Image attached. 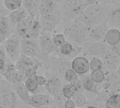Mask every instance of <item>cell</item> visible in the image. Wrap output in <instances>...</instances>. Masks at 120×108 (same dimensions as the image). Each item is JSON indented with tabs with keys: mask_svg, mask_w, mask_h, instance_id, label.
I'll return each mask as SVG.
<instances>
[{
	"mask_svg": "<svg viewBox=\"0 0 120 108\" xmlns=\"http://www.w3.org/2000/svg\"><path fill=\"white\" fill-rule=\"evenodd\" d=\"M110 7L109 5L96 2L86 6L84 12L78 17L88 28L89 30L94 25L107 21Z\"/></svg>",
	"mask_w": 120,
	"mask_h": 108,
	"instance_id": "cell-1",
	"label": "cell"
},
{
	"mask_svg": "<svg viewBox=\"0 0 120 108\" xmlns=\"http://www.w3.org/2000/svg\"><path fill=\"white\" fill-rule=\"evenodd\" d=\"M88 33L89 28L77 18L67 24L64 35L69 41L81 46L88 38Z\"/></svg>",
	"mask_w": 120,
	"mask_h": 108,
	"instance_id": "cell-2",
	"label": "cell"
},
{
	"mask_svg": "<svg viewBox=\"0 0 120 108\" xmlns=\"http://www.w3.org/2000/svg\"><path fill=\"white\" fill-rule=\"evenodd\" d=\"M86 6V0H64L59 6L61 20L68 24L77 18Z\"/></svg>",
	"mask_w": 120,
	"mask_h": 108,
	"instance_id": "cell-3",
	"label": "cell"
},
{
	"mask_svg": "<svg viewBox=\"0 0 120 108\" xmlns=\"http://www.w3.org/2000/svg\"><path fill=\"white\" fill-rule=\"evenodd\" d=\"M18 98L13 85L7 81L0 80V108H17Z\"/></svg>",
	"mask_w": 120,
	"mask_h": 108,
	"instance_id": "cell-4",
	"label": "cell"
},
{
	"mask_svg": "<svg viewBox=\"0 0 120 108\" xmlns=\"http://www.w3.org/2000/svg\"><path fill=\"white\" fill-rule=\"evenodd\" d=\"M20 54L32 58H37L40 61L48 62L49 57H44L39 48L38 40L21 39L20 40Z\"/></svg>",
	"mask_w": 120,
	"mask_h": 108,
	"instance_id": "cell-5",
	"label": "cell"
},
{
	"mask_svg": "<svg viewBox=\"0 0 120 108\" xmlns=\"http://www.w3.org/2000/svg\"><path fill=\"white\" fill-rule=\"evenodd\" d=\"M20 39L12 34L3 43V46L9 61L13 64L16 62L20 55Z\"/></svg>",
	"mask_w": 120,
	"mask_h": 108,
	"instance_id": "cell-6",
	"label": "cell"
},
{
	"mask_svg": "<svg viewBox=\"0 0 120 108\" xmlns=\"http://www.w3.org/2000/svg\"><path fill=\"white\" fill-rule=\"evenodd\" d=\"M61 21L60 9L52 14L39 16L41 32H48L51 33L60 23Z\"/></svg>",
	"mask_w": 120,
	"mask_h": 108,
	"instance_id": "cell-7",
	"label": "cell"
},
{
	"mask_svg": "<svg viewBox=\"0 0 120 108\" xmlns=\"http://www.w3.org/2000/svg\"><path fill=\"white\" fill-rule=\"evenodd\" d=\"M1 76H4L5 79L12 85L23 83L26 80L25 74L18 71L15 68V64L11 62L9 59L6 63L5 71Z\"/></svg>",
	"mask_w": 120,
	"mask_h": 108,
	"instance_id": "cell-8",
	"label": "cell"
},
{
	"mask_svg": "<svg viewBox=\"0 0 120 108\" xmlns=\"http://www.w3.org/2000/svg\"><path fill=\"white\" fill-rule=\"evenodd\" d=\"M48 62L49 63L50 70L53 73V74L58 76V77L62 76H64L65 71L68 69H72V62L63 58L51 57L49 59Z\"/></svg>",
	"mask_w": 120,
	"mask_h": 108,
	"instance_id": "cell-9",
	"label": "cell"
},
{
	"mask_svg": "<svg viewBox=\"0 0 120 108\" xmlns=\"http://www.w3.org/2000/svg\"><path fill=\"white\" fill-rule=\"evenodd\" d=\"M38 42L40 50L42 54L46 57H49V55L51 53L56 52L58 49L53 44L52 33H51L41 32L38 39Z\"/></svg>",
	"mask_w": 120,
	"mask_h": 108,
	"instance_id": "cell-10",
	"label": "cell"
},
{
	"mask_svg": "<svg viewBox=\"0 0 120 108\" xmlns=\"http://www.w3.org/2000/svg\"><path fill=\"white\" fill-rule=\"evenodd\" d=\"M109 30V25L108 22H104L89 28L88 33V37L92 42H103Z\"/></svg>",
	"mask_w": 120,
	"mask_h": 108,
	"instance_id": "cell-11",
	"label": "cell"
},
{
	"mask_svg": "<svg viewBox=\"0 0 120 108\" xmlns=\"http://www.w3.org/2000/svg\"><path fill=\"white\" fill-rule=\"evenodd\" d=\"M34 108H45L54 105L53 99L49 94H34L30 96L29 105Z\"/></svg>",
	"mask_w": 120,
	"mask_h": 108,
	"instance_id": "cell-12",
	"label": "cell"
},
{
	"mask_svg": "<svg viewBox=\"0 0 120 108\" xmlns=\"http://www.w3.org/2000/svg\"><path fill=\"white\" fill-rule=\"evenodd\" d=\"M45 88L48 91L49 95L52 96L53 97L62 93L63 83L60 77L55 74L50 75L46 79Z\"/></svg>",
	"mask_w": 120,
	"mask_h": 108,
	"instance_id": "cell-13",
	"label": "cell"
},
{
	"mask_svg": "<svg viewBox=\"0 0 120 108\" xmlns=\"http://www.w3.org/2000/svg\"><path fill=\"white\" fill-rule=\"evenodd\" d=\"M34 20V18L29 16L27 18H25V20L20 21L13 28V34L15 35L20 40L21 39H27L28 33H29L30 28Z\"/></svg>",
	"mask_w": 120,
	"mask_h": 108,
	"instance_id": "cell-14",
	"label": "cell"
},
{
	"mask_svg": "<svg viewBox=\"0 0 120 108\" xmlns=\"http://www.w3.org/2000/svg\"><path fill=\"white\" fill-rule=\"evenodd\" d=\"M15 65L18 71L24 74L27 69L34 65H42V64L41 62L37 58H32L20 54L18 59L15 63Z\"/></svg>",
	"mask_w": 120,
	"mask_h": 108,
	"instance_id": "cell-15",
	"label": "cell"
},
{
	"mask_svg": "<svg viewBox=\"0 0 120 108\" xmlns=\"http://www.w3.org/2000/svg\"><path fill=\"white\" fill-rule=\"evenodd\" d=\"M110 50L108 44L105 42H92L87 47V54L93 57L103 58Z\"/></svg>",
	"mask_w": 120,
	"mask_h": 108,
	"instance_id": "cell-16",
	"label": "cell"
},
{
	"mask_svg": "<svg viewBox=\"0 0 120 108\" xmlns=\"http://www.w3.org/2000/svg\"><path fill=\"white\" fill-rule=\"evenodd\" d=\"M72 69H73L78 75L86 74L89 69L90 65L89 60L84 57H77L75 58L72 62Z\"/></svg>",
	"mask_w": 120,
	"mask_h": 108,
	"instance_id": "cell-17",
	"label": "cell"
},
{
	"mask_svg": "<svg viewBox=\"0 0 120 108\" xmlns=\"http://www.w3.org/2000/svg\"><path fill=\"white\" fill-rule=\"evenodd\" d=\"M104 63L103 65L111 72H115L118 70L120 64V58L111 50H110L105 57L103 58Z\"/></svg>",
	"mask_w": 120,
	"mask_h": 108,
	"instance_id": "cell-18",
	"label": "cell"
},
{
	"mask_svg": "<svg viewBox=\"0 0 120 108\" xmlns=\"http://www.w3.org/2000/svg\"><path fill=\"white\" fill-rule=\"evenodd\" d=\"M59 10L58 4L52 0H40L39 6V16L52 14Z\"/></svg>",
	"mask_w": 120,
	"mask_h": 108,
	"instance_id": "cell-19",
	"label": "cell"
},
{
	"mask_svg": "<svg viewBox=\"0 0 120 108\" xmlns=\"http://www.w3.org/2000/svg\"><path fill=\"white\" fill-rule=\"evenodd\" d=\"M13 34V28L7 16L0 17V44H2Z\"/></svg>",
	"mask_w": 120,
	"mask_h": 108,
	"instance_id": "cell-20",
	"label": "cell"
},
{
	"mask_svg": "<svg viewBox=\"0 0 120 108\" xmlns=\"http://www.w3.org/2000/svg\"><path fill=\"white\" fill-rule=\"evenodd\" d=\"M8 21L10 22V24L11 25V28H15V26L19 23L20 21L25 20V18H27V17H29V15L27 13V12L22 7L21 8L11 11L8 15L7 16Z\"/></svg>",
	"mask_w": 120,
	"mask_h": 108,
	"instance_id": "cell-21",
	"label": "cell"
},
{
	"mask_svg": "<svg viewBox=\"0 0 120 108\" xmlns=\"http://www.w3.org/2000/svg\"><path fill=\"white\" fill-rule=\"evenodd\" d=\"M40 0H22V8L27 12L29 16L32 18L39 17V6Z\"/></svg>",
	"mask_w": 120,
	"mask_h": 108,
	"instance_id": "cell-22",
	"label": "cell"
},
{
	"mask_svg": "<svg viewBox=\"0 0 120 108\" xmlns=\"http://www.w3.org/2000/svg\"><path fill=\"white\" fill-rule=\"evenodd\" d=\"M13 87L18 98L24 103L29 105L30 100V95L24 83H20L15 85H13Z\"/></svg>",
	"mask_w": 120,
	"mask_h": 108,
	"instance_id": "cell-23",
	"label": "cell"
},
{
	"mask_svg": "<svg viewBox=\"0 0 120 108\" xmlns=\"http://www.w3.org/2000/svg\"><path fill=\"white\" fill-rule=\"evenodd\" d=\"M107 22L109 25L113 27H120V6L110 8Z\"/></svg>",
	"mask_w": 120,
	"mask_h": 108,
	"instance_id": "cell-24",
	"label": "cell"
},
{
	"mask_svg": "<svg viewBox=\"0 0 120 108\" xmlns=\"http://www.w3.org/2000/svg\"><path fill=\"white\" fill-rule=\"evenodd\" d=\"M105 42L110 46L112 47L120 42V30L116 28L109 29L105 38Z\"/></svg>",
	"mask_w": 120,
	"mask_h": 108,
	"instance_id": "cell-25",
	"label": "cell"
},
{
	"mask_svg": "<svg viewBox=\"0 0 120 108\" xmlns=\"http://www.w3.org/2000/svg\"><path fill=\"white\" fill-rule=\"evenodd\" d=\"M81 47L77 45H73L69 41H66L63 45H61L59 47V53L63 56L68 57V56H73L72 54H75V52L80 50Z\"/></svg>",
	"mask_w": 120,
	"mask_h": 108,
	"instance_id": "cell-26",
	"label": "cell"
},
{
	"mask_svg": "<svg viewBox=\"0 0 120 108\" xmlns=\"http://www.w3.org/2000/svg\"><path fill=\"white\" fill-rule=\"evenodd\" d=\"M41 33V28L40 22H39V17H37V18H34V20L30 28L27 39L38 40L40 36Z\"/></svg>",
	"mask_w": 120,
	"mask_h": 108,
	"instance_id": "cell-27",
	"label": "cell"
},
{
	"mask_svg": "<svg viewBox=\"0 0 120 108\" xmlns=\"http://www.w3.org/2000/svg\"><path fill=\"white\" fill-rule=\"evenodd\" d=\"M84 90L88 92H96V86L90 75H81L79 79Z\"/></svg>",
	"mask_w": 120,
	"mask_h": 108,
	"instance_id": "cell-28",
	"label": "cell"
},
{
	"mask_svg": "<svg viewBox=\"0 0 120 108\" xmlns=\"http://www.w3.org/2000/svg\"><path fill=\"white\" fill-rule=\"evenodd\" d=\"M105 85L108 90H117L120 87V76L119 75L115 74L114 72H112V74H110L108 76L106 80Z\"/></svg>",
	"mask_w": 120,
	"mask_h": 108,
	"instance_id": "cell-29",
	"label": "cell"
},
{
	"mask_svg": "<svg viewBox=\"0 0 120 108\" xmlns=\"http://www.w3.org/2000/svg\"><path fill=\"white\" fill-rule=\"evenodd\" d=\"M76 108H82L86 106L87 103V98L83 92H76L71 98Z\"/></svg>",
	"mask_w": 120,
	"mask_h": 108,
	"instance_id": "cell-30",
	"label": "cell"
},
{
	"mask_svg": "<svg viewBox=\"0 0 120 108\" xmlns=\"http://www.w3.org/2000/svg\"><path fill=\"white\" fill-rule=\"evenodd\" d=\"M3 5L11 12L21 8L22 6V0H4Z\"/></svg>",
	"mask_w": 120,
	"mask_h": 108,
	"instance_id": "cell-31",
	"label": "cell"
},
{
	"mask_svg": "<svg viewBox=\"0 0 120 108\" xmlns=\"http://www.w3.org/2000/svg\"><path fill=\"white\" fill-rule=\"evenodd\" d=\"M120 106V95L114 94L108 98L105 103V108H116Z\"/></svg>",
	"mask_w": 120,
	"mask_h": 108,
	"instance_id": "cell-32",
	"label": "cell"
},
{
	"mask_svg": "<svg viewBox=\"0 0 120 108\" xmlns=\"http://www.w3.org/2000/svg\"><path fill=\"white\" fill-rule=\"evenodd\" d=\"M76 92H77V89L72 83H70L69 84H67L63 86L62 93L66 99L71 98Z\"/></svg>",
	"mask_w": 120,
	"mask_h": 108,
	"instance_id": "cell-33",
	"label": "cell"
},
{
	"mask_svg": "<svg viewBox=\"0 0 120 108\" xmlns=\"http://www.w3.org/2000/svg\"><path fill=\"white\" fill-rule=\"evenodd\" d=\"M8 59L6 57L4 46L2 44H0V74L2 75L6 69V63Z\"/></svg>",
	"mask_w": 120,
	"mask_h": 108,
	"instance_id": "cell-34",
	"label": "cell"
},
{
	"mask_svg": "<svg viewBox=\"0 0 120 108\" xmlns=\"http://www.w3.org/2000/svg\"><path fill=\"white\" fill-rule=\"evenodd\" d=\"M24 84L30 93H32V95L37 94L36 93L38 91L39 86L37 83V82L33 79H26Z\"/></svg>",
	"mask_w": 120,
	"mask_h": 108,
	"instance_id": "cell-35",
	"label": "cell"
},
{
	"mask_svg": "<svg viewBox=\"0 0 120 108\" xmlns=\"http://www.w3.org/2000/svg\"><path fill=\"white\" fill-rule=\"evenodd\" d=\"M90 76H91V79H93L94 82L96 83H101L105 79V73L102 70L92 71Z\"/></svg>",
	"mask_w": 120,
	"mask_h": 108,
	"instance_id": "cell-36",
	"label": "cell"
},
{
	"mask_svg": "<svg viewBox=\"0 0 120 108\" xmlns=\"http://www.w3.org/2000/svg\"><path fill=\"white\" fill-rule=\"evenodd\" d=\"M52 39L54 45L57 48H59L61 45H63L66 42L65 36L64 34L62 33H53Z\"/></svg>",
	"mask_w": 120,
	"mask_h": 108,
	"instance_id": "cell-37",
	"label": "cell"
},
{
	"mask_svg": "<svg viewBox=\"0 0 120 108\" xmlns=\"http://www.w3.org/2000/svg\"><path fill=\"white\" fill-rule=\"evenodd\" d=\"M89 65L91 71L102 70L103 68V62L100 58L93 57L89 63Z\"/></svg>",
	"mask_w": 120,
	"mask_h": 108,
	"instance_id": "cell-38",
	"label": "cell"
},
{
	"mask_svg": "<svg viewBox=\"0 0 120 108\" xmlns=\"http://www.w3.org/2000/svg\"><path fill=\"white\" fill-rule=\"evenodd\" d=\"M64 79L67 81H68V82H70V83H72L73 81H75V80H77V79H79L78 78V75L76 74V72L73 70V69H68L66 71H65V74H64Z\"/></svg>",
	"mask_w": 120,
	"mask_h": 108,
	"instance_id": "cell-39",
	"label": "cell"
},
{
	"mask_svg": "<svg viewBox=\"0 0 120 108\" xmlns=\"http://www.w3.org/2000/svg\"><path fill=\"white\" fill-rule=\"evenodd\" d=\"M41 65H34L29 69H27V70H25L24 74L26 79H32L34 76L37 75V70L39 67H41Z\"/></svg>",
	"mask_w": 120,
	"mask_h": 108,
	"instance_id": "cell-40",
	"label": "cell"
},
{
	"mask_svg": "<svg viewBox=\"0 0 120 108\" xmlns=\"http://www.w3.org/2000/svg\"><path fill=\"white\" fill-rule=\"evenodd\" d=\"M37 83L39 86H45L46 83V79L42 76H38V75H36L34 76L33 78H32Z\"/></svg>",
	"mask_w": 120,
	"mask_h": 108,
	"instance_id": "cell-41",
	"label": "cell"
},
{
	"mask_svg": "<svg viewBox=\"0 0 120 108\" xmlns=\"http://www.w3.org/2000/svg\"><path fill=\"white\" fill-rule=\"evenodd\" d=\"M72 83V84L75 86V87L76 88L77 91H78V92H83L84 88H83L82 84V83H81L79 79H77V80H75V81H73Z\"/></svg>",
	"mask_w": 120,
	"mask_h": 108,
	"instance_id": "cell-42",
	"label": "cell"
},
{
	"mask_svg": "<svg viewBox=\"0 0 120 108\" xmlns=\"http://www.w3.org/2000/svg\"><path fill=\"white\" fill-rule=\"evenodd\" d=\"M64 108H76V106L71 98L66 99L64 105Z\"/></svg>",
	"mask_w": 120,
	"mask_h": 108,
	"instance_id": "cell-43",
	"label": "cell"
},
{
	"mask_svg": "<svg viewBox=\"0 0 120 108\" xmlns=\"http://www.w3.org/2000/svg\"><path fill=\"white\" fill-rule=\"evenodd\" d=\"M10 13L9 11H8L2 4H0V17L2 16H7L8 13Z\"/></svg>",
	"mask_w": 120,
	"mask_h": 108,
	"instance_id": "cell-44",
	"label": "cell"
},
{
	"mask_svg": "<svg viewBox=\"0 0 120 108\" xmlns=\"http://www.w3.org/2000/svg\"><path fill=\"white\" fill-rule=\"evenodd\" d=\"M110 48L113 52H115L120 58V42H119L117 45H116L115 46L110 47Z\"/></svg>",
	"mask_w": 120,
	"mask_h": 108,
	"instance_id": "cell-45",
	"label": "cell"
},
{
	"mask_svg": "<svg viewBox=\"0 0 120 108\" xmlns=\"http://www.w3.org/2000/svg\"><path fill=\"white\" fill-rule=\"evenodd\" d=\"M101 3L106 4V5H108V4H112V3H116L118 1H120V0H101Z\"/></svg>",
	"mask_w": 120,
	"mask_h": 108,
	"instance_id": "cell-46",
	"label": "cell"
},
{
	"mask_svg": "<svg viewBox=\"0 0 120 108\" xmlns=\"http://www.w3.org/2000/svg\"><path fill=\"white\" fill-rule=\"evenodd\" d=\"M52 1H53L54 2H56L57 4H58V5H60L64 0H52Z\"/></svg>",
	"mask_w": 120,
	"mask_h": 108,
	"instance_id": "cell-47",
	"label": "cell"
},
{
	"mask_svg": "<svg viewBox=\"0 0 120 108\" xmlns=\"http://www.w3.org/2000/svg\"><path fill=\"white\" fill-rule=\"evenodd\" d=\"M86 108H96V106H94V105H90V106H88Z\"/></svg>",
	"mask_w": 120,
	"mask_h": 108,
	"instance_id": "cell-48",
	"label": "cell"
},
{
	"mask_svg": "<svg viewBox=\"0 0 120 108\" xmlns=\"http://www.w3.org/2000/svg\"><path fill=\"white\" fill-rule=\"evenodd\" d=\"M49 108H58L56 105H53V106H51V107H49Z\"/></svg>",
	"mask_w": 120,
	"mask_h": 108,
	"instance_id": "cell-49",
	"label": "cell"
},
{
	"mask_svg": "<svg viewBox=\"0 0 120 108\" xmlns=\"http://www.w3.org/2000/svg\"><path fill=\"white\" fill-rule=\"evenodd\" d=\"M118 72H119V74H120V66H119V68H118Z\"/></svg>",
	"mask_w": 120,
	"mask_h": 108,
	"instance_id": "cell-50",
	"label": "cell"
},
{
	"mask_svg": "<svg viewBox=\"0 0 120 108\" xmlns=\"http://www.w3.org/2000/svg\"><path fill=\"white\" fill-rule=\"evenodd\" d=\"M3 1H4V0H0V4H3Z\"/></svg>",
	"mask_w": 120,
	"mask_h": 108,
	"instance_id": "cell-51",
	"label": "cell"
},
{
	"mask_svg": "<svg viewBox=\"0 0 120 108\" xmlns=\"http://www.w3.org/2000/svg\"><path fill=\"white\" fill-rule=\"evenodd\" d=\"M1 77H2V76H1V74H0V80H1Z\"/></svg>",
	"mask_w": 120,
	"mask_h": 108,
	"instance_id": "cell-52",
	"label": "cell"
},
{
	"mask_svg": "<svg viewBox=\"0 0 120 108\" xmlns=\"http://www.w3.org/2000/svg\"><path fill=\"white\" fill-rule=\"evenodd\" d=\"M120 108V106H119V107H117V108Z\"/></svg>",
	"mask_w": 120,
	"mask_h": 108,
	"instance_id": "cell-53",
	"label": "cell"
},
{
	"mask_svg": "<svg viewBox=\"0 0 120 108\" xmlns=\"http://www.w3.org/2000/svg\"><path fill=\"white\" fill-rule=\"evenodd\" d=\"M96 1H98V0H96Z\"/></svg>",
	"mask_w": 120,
	"mask_h": 108,
	"instance_id": "cell-54",
	"label": "cell"
},
{
	"mask_svg": "<svg viewBox=\"0 0 120 108\" xmlns=\"http://www.w3.org/2000/svg\"></svg>",
	"mask_w": 120,
	"mask_h": 108,
	"instance_id": "cell-55",
	"label": "cell"
}]
</instances>
